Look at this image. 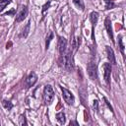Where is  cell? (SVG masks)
<instances>
[{
  "label": "cell",
  "mask_w": 126,
  "mask_h": 126,
  "mask_svg": "<svg viewBox=\"0 0 126 126\" xmlns=\"http://www.w3.org/2000/svg\"><path fill=\"white\" fill-rule=\"evenodd\" d=\"M73 53L70 49L66 50V52L63 55H60L59 58V64L60 66H62L65 70H67L68 72H71L74 68V64H73Z\"/></svg>",
  "instance_id": "cell-1"
},
{
  "label": "cell",
  "mask_w": 126,
  "mask_h": 126,
  "mask_svg": "<svg viewBox=\"0 0 126 126\" xmlns=\"http://www.w3.org/2000/svg\"><path fill=\"white\" fill-rule=\"evenodd\" d=\"M87 72H88V75L91 80L95 81L97 79V68H96V64L93 58L89 61L88 65H87Z\"/></svg>",
  "instance_id": "cell-2"
},
{
  "label": "cell",
  "mask_w": 126,
  "mask_h": 126,
  "mask_svg": "<svg viewBox=\"0 0 126 126\" xmlns=\"http://www.w3.org/2000/svg\"><path fill=\"white\" fill-rule=\"evenodd\" d=\"M54 99V91L50 85H46L43 89V100L46 104H51Z\"/></svg>",
  "instance_id": "cell-3"
},
{
  "label": "cell",
  "mask_w": 126,
  "mask_h": 126,
  "mask_svg": "<svg viewBox=\"0 0 126 126\" xmlns=\"http://www.w3.org/2000/svg\"><path fill=\"white\" fill-rule=\"evenodd\" d=\"M61 88V91H62V96L65 100V102L69 105H73L74 104V101H75V97L73 95V94L67 90L66 88H63V87H60Z\"/></svg>",
  "instance_id": "cell-4"
},
{
  "label": "cell",
  "mask_w": 126,
  "mask_h": 126,
  "mask_svg": "<svg viewBox=\"0 0 126 126\" xmlns=\"http://www.w3.org/2000/svg\"><path fill=\"white\" fill-rule=\"evenodd\" d=\"M58 51L60 55H63L67 50V39L63 36H58Z\"/></svg>",
  "instance_id": "cell-5"
},
{
  "label": "cell",
  "mask_w": 126,
  "mask_h": 126,
  "mask_svg": "<svg viewBox=\"0 0 126 126\" xmlns=\"http://www.w3.org/2000/svg\"><path fill=\"white\" fill-rule=\"evenodd\" d=\"M28 12H29L28 7L27 6H22L21 9H20V11L16 15V22L17 23H20V22L24 21L27 18V16H28Z\"/></svg>",
  "instance_id": "cell-6"
},
{
  "label": "cell",
  "mask_w": 126,
  "mask_h": 126,
  "mask_svg": "<svg viewBox=\"0 0 126 126\" xmlns=\"http://www.w3.org/2000/svg\"><path fill=\"white\" fill-rule=\"evenodd\" d=\"M102 67H103L104 81L107 85H109L110 84V74H111V64L110 63H104Z\"/></svg>",
  "instance_id": "cell-7"
},
{
  "label": "cell",
  "mask_w": 126,
  "mask_h": 126,
  "mask_svg": "<svg viewBox=\"0 0 126 126\" xmlns=\"http://www.w3.org/2000/svg\"><path fill=\"white\" fill-rule=\"evenodd\" d=\"M104 28L108 33V36L110 37L111 41L114 42V37H113V32H112V26H111V21L108 17L105 18V21H104Z\"/></svg>",
  "instance_id": "cell-8"
},
{
  "label": "cell",
  "mask_w": 126,
  "mask_h": 126,
  "mask_svg": "<svg viewBox=\"0 0 126 126\" xmlns=\"http://www.w3.org/2000/svg\"><path fill=\"white\" fill-rule=\"evenodd\" d=\"M36 81H37V76H36V74H35L34 72H32V73L27 77V79H26V86H27V88L32 87V86L36 83Z\"/></svg>",
  "instance_id": "cell-9"
},
{
  "label": "cell",
  "mask_w": 126,
  "mask_h": 126,
  "mask_svg": "<svg viewBox=\"0 0 126 126\" xmlns=\"http://www.w3.org/2000/svg\"><path fill=\"white\" fill-rule=\"evenodd\" d=\"M105 50H106L107 58H108L110 64H112V65H116V59H115V55H114L113 49H112L110 46L106 45V46H105Z\"/></svg>",
  "instance_id": "cell-10"
},
{
  "label": "cell",
  "mask_w": 126,
  "mask_h": 126,
  "mask_svg": "<svg viewBox=\"0 0 126 126\" xmlns=\"http://www.w3.org/2000/svg\"><path fill=\"white\" fill-rule=\"evenodd\" d=\"M90 20H91V23H92V26H93V28H92V31H93V32H92V38L94 39V27H95V25H96V23H97V20H98V13L97 12H92L91 13V15H90Z\"/></svg>",
  "instance_id": "cell-11"
},
{
  "label": "cell",
  "mask_w": 126,
  "mask_h": 126,
  "mask_svg": "<svg viewBox=\"0 0 126 126\" xmlns=\"http://www.w3.org/2000/svg\"><path fill=\"white\" fill-rule=\"evenodd\" d=\"M30 28H31V21H29V22L27 23V25L24 27V29L22 30V32H21V34H20V37H24V38H26V37L28 36V34H29Z\"/></svg>",
  "instance_id": "cell-12"
},
{
  "label": "cell",
  "mask_w": 126,
  "mask_h": 126,
  "mask_svg": "<svg viewBox=\"0 0 126 126\" xmlns=\"http://www.w3.org/2000/svg\"><path fill=\"white\" fill-rule=\"evenodd\" d=\"M56 119L57 121L60 123V124H64L65 121H66V118H65V113L63 111H60L56 114Z\"/></svg>",
  "instance_id": "cell-13"
},
{
  "label": "cell",
  "mask_w": 126,
  "mask_h": 126,
  "mask_svg": "<svg viewBox=\"0 0 126 126\" xmlns=\"http://www.w3.org/2000/svg\"><path fill=\"white\" fill-rule=\"evenodd\" d=\"M73 4H74L78 9H80L81 11H84L85 5H84L83 0H73Z\"/></svg>",
  "instance_id": "cell-14"
},
{
  "label": "cell",
  "mask_w": 126,
  "mask_h": 126,
  "mask_svg": "<svg viewBox=\"0 0 126 126\" xmlns=\"http://www.w3.org/2000/svg\"><path fill=\"white\" fill-rule=\"evenodd\" d=\"M2 105H3V107H4L5 109H7L8 111L13 108V103H12L11 101H9V100H6V99L2 100Z\"/></svg>",
  "instance_id": "cell-15"
},
{
  "label": "cell",
  "mask_w": 126,
  "mask_h": 126,
  "mask_svg": "<svg viewBox=\"0 0 126 126\" xmlns=\"http://www.w3.org/2000/svg\"><path fill=\"white\" fill-rule=\"evenodd\" d=\"M53 36H54V34H53L52 32H50L48 33V35L46 36V40H45V49H48V47H49V43H50V41L52 40Z\"/></svg>",
  "instance_id": "cell-16"
},
{
  "label": "cell",
  "mask_w": 126,
  "mask_h": 126,
  "mask_svg": "<svg viewBox=\"0 0 126 126\" xmlns=\"http://www.w3.org/2000/svg\"><path fill=\"white\" fill-rule=\"evenodd\" d=\"M11 1L12 0H0V12H2L6 8V6L11 3Z\"/></svg>",
  "instance_id": "cell-17"
},
{
  "label": "cell",
  "mask_w": 126,
  "mask_h": 126,
  "mask_svg": "<svg viewBox=\"0 0 126 126\" xmlns=\"http://www.w3.org/2000/svg\"><path fill=\"white\" fill-rule=\"evenodd\" d=\"M104 2H105V8H106L107 10H109V9H113L114 6H115V4L113 3L112 0H104Z\"/></svg>",
  "instance_id": "cell-18"
},
{
  "label": "cell",
  "mask_w": 126,
  "mask_h": 126,
  "mask_svg": "<svg viewBox=\"0 0 126 126\" xmlns=\"http://www.w3.org/2000/svg\"><path fill=\"white\" fill-rule=\"evenodd\" d=\"M118 43H119V49H120L121 53L124 55V45H123V42H122V35L118 36Z\"/></svg>",
  "instance_id": "cell-19"
},
{
  "label": "cell",
  "mask_w": 126,
  "mask_h": 126,
  "mask_svg": "<svg viewBox=\"0 0 126 126\" xmlns=\"http://www.w3.org/2000/svg\"><path fill=\"white\" fill-rule=\"evenodd\" d=\"M50 7V1H47L44 5H43V7H42V10H41V14H42V17H44V13L46 12V10H48V8Z\"/></svg>",
  "instance_id": "cell-20"
},
{
  "label": "cell",
  "mask_w": 126,
  "mask_h": 126,
  "mask_svg": "<svg viewBox=\"0 0 126 126\" xmlns=\"http://www.w3.org/2000/svg\"><path fill=\"white\" fill-rule=\"evenodd\" d=\"M19 124L20 125H27L28 123H27V120H26V117H25V115H20V117H19Z\"/></svg>",
  "instance_id": "cell-21"
},
{
  "label": "cell",
  "mask_w": 126,
  "mask_h": 126,
  "mask_svg": "<svg viewBox=\"0 0 126 126\" xmlns=\"http://www.w3.org/2000/svg\"><path fill=\"white\" fill-rule=\"evenodd\" d=\"M103 99H104V101H105V104H106V105L108 106V108H109V109L111 110V112H113V108H112V106L110 105V103L108 102V100L106 99V97H103Z\"/></svg>",
  "instance_id": "cell-22"
},
{
  "label": "cell",
  "mask_w": 126,
  "mask_h": 126,
  "mask_svg": "<svg viewBox=\"0 0 126 126\" xmlns=\"http://www.w3.org/2000/svg\"><path fill=\"white\" fill-rule=\"evenodd\" d=\"M93 106H94V109L97 111V109H98V101H97L96 99H95V100H94V103H93Z\"/></svg>",
  "instance_id": "cell-23"
},
{
  "label": "cell",
  "mask_w": 126,
  "mask_h": 126,
  "mask_svg": "<svg viewBox=\"0 0 126 126\" xmlns=\"http://www.w3.org/2000/svg\"><path fill=\"white\" fill-rule=\"evenodd\" d=\"M15 9H12L11 11H9V12H7V13H5V16H7V15H13V14H15Z\"/></svg>",
  "instance_id": "cell-24"
},
{
  "label": "cell",
  "mask_w": 126,
  "mask_h": 126,
  "mask_svg": "<svg viewBox=\"0 0 126 126\" xmlns=\"http://www.w3.org/2000/svg\"><path fill=\"white\" fill-rule=\"evenodd\" d=\"M72 124H76V125H78V123H77V122H75V121H72V122H70V125H72Z\"/></svg>",
  "instance_id": "cell-25"
}]
</instances>
